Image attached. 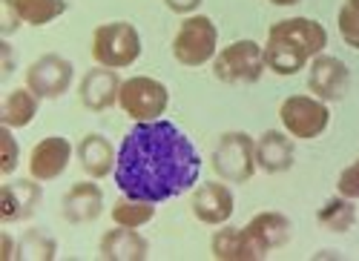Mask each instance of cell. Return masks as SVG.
Wrapping results in <instances>:
<instances>
[{"label": "cell", "instance_id": "cell-1", "mask_svg": "<svg viewBox=\"0 0 359 261\" xmlns=\"http://www.w3.org/2000/svg\"><path fill=\"white\" fill-rule=\"evenodd\" d=\"M112 176L124 195L161 204L198 184L201 155L172 121H144L124 135Z\"/></svg>", "mask_w": 359, "mask_h": 261}, {"label": "cell", "instance_id": "cell-2", "mask_svg": "<svg viewBox=\"0 0 359 261\" xmlns=\"http://www.w3.org/2000/svg\"><path fill=\"white\" fill-rule=\"evenodd\" d=\"M327 46L325 26L313 17H285L267 29L264 66L279 78H293L302 72L316 55Z\"/></svg>", "mask_w": 359, "mask_h": 261}, {"label": "cell", "instance_id": "cell-3", "mask_svg": "<svg viewBox=\"0 0 359 261\" xmlns=\"http://www.w3.org/2000/svg\"><path fill=\"white\" fill-rule=\"evenodd\" d=\"M141 35L130 20H109L95 26L93 32V61L98 66H109V69H127L141 57Z\"/></svg>", "mask_w": 359, "mask_h": 261}, {"label": "cell", "instance_id": "cell-4", "mask_svg": "<svg viewBox=\"0 0 359 261\" xmlns=\"http://www.w3.org/2000/svg\"><path fill=\"white\" fill-rule=\"evenodd\" d=\"M219 52V26L207 15H187L172 38V57L187 69L213 64Z\"/></svg>", "mask_w": 359, "mask_h": 261}, {"label": "cell", "instance_id": "cell-5", "mask_svg": "<svg viewBox=\"0 0 359 261\" xmlns=\"http://www.w3.org/2000/svg\"><path fill=\"white\" fill-rule=\"evenodd\" d=\"M210 167L227 184H248L259 169L256 167V138L242 129L224 132L210 153Z\"/></svg>", "mask_w": 359, "mask_h": 261}, {"label": "cell", "instance_id": "cell-6", "mask_svg": "<svg viewBox=\"0 0 359 261\" xmlns=\"http://www.w3.org/2000/svg\"><path fill=\"white\" fill-rule=\"evenodd\" d=\"M264 72V46H259L250 38L222 46L213 57V75L222 83H259Z\"/></svg>", "mask_w": 359, "mask_h": 261}, {"label": "cell", "instance_id": "cell-7", "mask_svg": "<svg viewBox=\"0 0 359 261\" xmlns=\"http://www.w3.org/2000/svg\"><path fill=\"white\" fill-rule=\"evenodd\" d=\"M118 106L124 109L127 118L135 124L144 121H158L170 106V90L149 75H135L121 83V95H118Z\"/></svg>", "mask_w": 359, "mask_h": 261}, {"label": "cell", "instance_id": "cell-8", "mask_svg": "<svg viewBox=\"0 0 359 261\" xmlns=\"http://www.w3.org/2000/svg\"><path fill=\"white\" fill-rule=\"evenodd\" d=\"M279 118L290 138L313 141L331 127V109L316 95H290L279 106Z\"/></svg>", "mask_w": 359, "mask_h": 261}, {"label": "cell", "instance_id": "cell-9", "mask_svg": "<svg viewBox=\"0 0 359 261\" xmlns=\"http://www.w3.org/2000/svg\"><path fill=\"white\" fill-rule=\"evenodd\" d=\"M72 78H75L72 61H67L64 55L49 52V55H41L38 61L29 64L23 80L41 101H57V98H64L69 92Z\"/></svg>", "mask_w": 359, "mask_h": 261}, {"label": "cell", "instance_id": "cell-10", "mask_svg": "<svg viewBox=\"0 0 359 261\" xmlns=\"http://www.w3.org/2000/svg\"><path fill=\"white\" fill-rule=\"evenodd\" d=\"M351 90V69L337 55H316L308 64V92L325 104H337Z\"/></svg>", "mask_w": 359, "mask_h": 261}, {"label": "cell", "instance_id": "cell-11", "mask_svg": "<svg viewBox=\"0 0 359 261\" xmlns=\"http://www.w3.org/2000/svg\"><path fill=\"white\" fill-rule=\"evenodd\" d=\"M190 210L196 221H201L204 227H222L236 213V195L227 187V181H207L193 190Z\"/></svg>", "mask_w": 359, "mask_h": 261}, {"label": "cell", "instance_id": "cell-12", "mask_svg": "<svg viewBox=\"0 0 359 261\" xmlns=\"http://www.w3.org/2000/svg\"><path fill=\"white\" fill-rule=\"evenodd\" d=\"M72 143L64 138V135H46L41 138L32 153H29V176L38 178L41 184L46 181H55L61 178L69 161H72Z\"/></svg>", "mask_w": 359, "mask_h": 261}, {"label": "cell", "instance_id": "cell-13", "mask_svg": "<svg viewBox=\"0 0 359 261\" xmlns=\"http://www.w3.org/2000/svg\"><path fill=\"white\" fill-rule=\"evenodd\" d=\"M121 75L118 69L109 66H98L95 69H86L81 83H78V98L83 104V109L89 112H107L118 104V95H121Z\"/></svg>", "mask_w": 359, "mask_h": 261}, {"label": "cell", "instance_id": "cell-14", "mask_svg": "<svg viewBox=\"0 0 359 261\" xmlns=\"http://www.w3.org/2000/svg\"><path fill=\"white\" fill-rule=\"evenodd\" d=\"M41 181L38 178H18V181H6L0 187V221L4 224H18V221H29L38 207H41Z\"/></svg>", "mask_w": 359, "mask_h": 261}, {"label": "cell", "instance_id": "cell-15", "mask_svg": "<svg viewBox=\"0 0 359 261\" xmlns=\"http://www.w3.org/2000/svg\"><path fill=\"white\" fill-rule=\"evenodd\" d=\"M104 213V190L95 178L72 184L61 198V216L69 224H93Z\"/></svg>", "mask_w": 359, "mask_h": 261}, {"label": "cell", "instance_id": "cell-16", "mask_svg": "<svg viewBox=\"0 0 359 261\" xmlns=\"http://www.w3.org/2000/svg\"><path fill=\"white\" fill-rule=\"evenodd\" d=\"M296 161V143L282 129H267L256 138V167L267 176H282Z\"/></svg>", "mask_w": 359, "mask_h": 261}, {"label": "cell", "instance_id": "cell-17", "mask_svg": "<svg viewBox=\"0 0 359 261\" xmlns=\"http://www.w3.org/2000/svg\"><path fill=\"white\" fill-rule=\"evenodd\" d=\"M75 155H78V164L81 169L86 172L89 178L95 181H104L115 172V161H118V153L112 147V141L101 132H86L78 147H75Z\"/></svg>", "mask_w": 359, "mask_h": 261}, {"label": "cell", "instance_id": "cell-18", "mask_svg": "<svg viewBox=\"0 0 359 261\" xmlns=\"http://www.w3.org/2000/svg\"><path fill=\"white\" fill-rule=\"evenodd\" d=\"M210 253L219 261H262L267 255L245 227H227V224H222V230L213 233Z\"/></svg>", "mask_w": 359, "mask_h": 261}, {"label": "cell", "instance_id": "cell-19", "mask_svg": "<svg viewBox=\"0 0 359 261\" xmlns=\"http://www.w3.org/2000/svg\"><path fill=\"white\" fill-rule=\"evenodd\" d=\"M98 255L104 261H147L149 241L133 227H112L98 241Z\"/></svg>", "mask_w": 359, "mask_h": 261}, {"label": "cell", "instance_id": "cell-20", "mask_svg": "<svg viewBox=\"0 0 359 261\" xmlns=\"http://www.w3.org/2000/svg\"><path fill=\"white\" fill-rule=\"evenodd\" d=\"M245 230L253 236V241L264 250V253H273L279 247H285L290 241V218L285 213H276V210H264V213H256Z\"/></svg>", "mask_w": 359, "mask_h": 261}, {"label": "cell", "instance_id": "cell-21", "mask_svg": "<svg viewBox=\"0 0 359 261\" xmlns=\"http://www.w3.org/2000/svg\"><path fill=\"white\" fill-rule=\"evenodd\" d=\"M41 109V98L29 90V86H18L4 98V106H0V124L12 127V129H23L35 121V115Z\"/></svg>", "mask_w": 359, "mask_h": 261}, {"label": "cell", "instance_id": "cell-22", "mask_svg": "<svg viewBox=\"0 0 359 261\" xmlns=\"http://www.w3.org/2000/svg\"><path fill=\"white\" fill-rule=\"evenodd\" d=\"M316 224L327 233H348V230L356 224V204L353 198H345V195H334L327 198L325 204L316 210Z\"/></svg>", "mask_w": 359, "mask_h": 261}, {"label": "cell", "instance_id": "cell-23", "mask_svg": "<svg viewBox=\"0 0 359 261\" xmlns=\"http://www.w3.org/2000/svg\"><path fill=\"white\" fill-rule=\"evenodd\" d=\"M109 216H112V224H118V227H133V230H138V227H144V224H149V221L156 218V204H149V201H141V198L124 195V198H118L115 204H112Z\"/></svg>", "mask_w": 359, "mask_h": 261}, {"label": "cell", "instance_id": "cell-24", "mask_svg": "<svg viewBox=\"0 0 359 261\" xmlns=\"http://www.w3.org/2000/svg\"><path fill=\"white\" fill-rule=\"evenodd\" d=\"M15 9L26 26H49L61 15H67V0H15Z\"/></svg>", "mask_w": 359, "mask_h": 261}, {"label": "cell", "instance_id": "cell-25", "mask_svg": "<svg viewBox=\"0 0 359 261\" xmlns=\"http://www.w3.org/2000/svg\"><path fill=\"white\" fill-rule=\"evenodd\" d=\"M57 255V241L41 227L26 230L18 241V258H32V261H52Z\"/></svg>", "mask_w": 359, "mask_h": 261}, {"label": "cell", "instance_id": "cell-26", "mask_svg": "<svg viewBox=\"0 0 359 261\" xmlns=\"http://www.w3.org/2000/svg\"><path fill=\"white\" fill-rule=\"evenodd\" d=\"M339 35L351 49H359V0H345L337 15Z\"/></svg>", "mask_w": 359, "mask_h": 261}, {"label": "cell", "instance_id": "cell-27", "mask_svg": "<svg viewBox=\"0 0 359 261\" xmlns=\"http://www.w3.org/2000/svg\"><path fill=\"white\" fill-rule=\"evenodd\" d=\"M0 176H12L20 164V147H18V138L12 132V127H0Z\"/></svg>", "mask_w": 359, "mask_h": 261}, {"label": "cell", "instance_id": "cell-28", "mask_svg": "<svg viewBox=\"0 0 359 261\" xmlns=\"http://www.w3.org/2000/svg\"><path fill=\"white\" fill-rule=\"evenodd\" d=\"M337 192L345 195V198H353L359 201V158L351 161L337 178Z\"/></svg>", "mask_w": 359, "mask_h": 261}, {"label": "cell", "instance_id": "cell-29", "mask_svg": "<svg viewBox=\"0 0 359 261\" xmlns=\"http://www.w3.org/2000/svg\"><path fill=\"white\" fill-rule=\"evenodd\" d=\"M0 9H4V23H0V35L9 38V35L18 32L23 20H20L18 9H15V0H0Z\"/></svg>", "mask_w": 359, "mask_h": 261}, {"label": "cell", "instance_id": "cell-30", "mask_svg": "<svg viewBox=\"0 0 359 261\" xmlns=\"http://www.w3.org/2000/svg\"><path fill=\"white\" fill-rule=\"evenodd\" d=\"M15 72V52H12V43L9 41H0V78H9Z\"/></svg>", "mask_w": 359, "mask_h": 261}, {"label": "cell", "instance_id": "cell-31", "mask_svg": "<svg viewBox=\"0 0 359 261\" xmlns=\"http://www.w3.org/2000/svg\"><path fill=\"white\" fill-rule=\"evenodd\" d=\"M164 6L175 15H196V9L201 6V0H164Z\"/></svg>", "mask_w": 359, "mask_h": 261}, {"label": "cell", "instance_id": "cell-32", "mask_svg": "<svg viewBox=\"0 0 359 261\" xmlns=\"http://www.w3.org/2000/svg\"><path fill=\"white\" fill-rule=\"evenodd\" d=\"M0 258H4V261L18 258V241L9 233H0Z\"/></svg>", "mask_w": 359, "mask_h": 261}, {"label": "cell", "instance_id": "cell-33", "mask_svg": "<svg viewBox=\"0 0 359 261\" xmlns=\"http://www.w3.org/2000/svg\"><path fill=\"white\" fill-rule=\"evenodd\" d=\"M267 3H273V6H296V3H302V0H267Z\"/></svg>", "mask_w": 359, "mask_h": 261}]
</instances>
